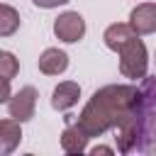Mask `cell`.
Segmentation results:
<instances>
[{"label":"cell","instance_id":"obj_10","mask_svg":"<svg viewBox=\"0 0 156 156\" xmlns=\"http://www.w3.org/2000/svg\"><path fill=\"white\" fill-rule=\"evenodd\" d=\"M22 141V129L17 119H0V154H12Z\"/></svg>","mask_w":156,"mask_h":156},{"label":"cell","instance_id":"obj_11","mask_svg":"<svg viewBox=\"0 0 156 156\" xmlns=\"http://www.w3.org/2000/svg\"><path fill=\"white\" fill-rule=\"evenodd\" d=\"M132 37H134V29H132L129 24H124V22L110 24V27L105 29V34H102L105 46H107V49H112V51H117V46H119V44H124V41H127V39H132Z\"/></svg>","mask_w":156,"mask_h":156},{"label":"cell","instance_id":"obj_12","mask_svg":"<svg viewBox=\"0 0 156 156\" xmlns=\"http://www.w3.org/2000/svg\"><path fill=\"white\" fill-rule=\"evenodd\" d=\"M20 29V12L12 5H0V37H12Z\"/></svg>","mask_w":156,"mask_h":156},{"label":"cell","instance_id":"obj_6","mask_svg":"<svg viewBox=\"0 0 156 156\" xmlns=\"http://www.w3.org/2000/svg\"><path fill=\"white\" fill-rule=\"evenodd\" d=\"M134 34L144 37V34H154L156 32V5L154 2H141L132 10L129 15V22H127Z\"/></svg>","mask_w":156,"mask_h":156},{"label":"cell","instance_id":"obj_9","mask_svg":"<svg viewBox=\"0 0 156 156\" xmlns=\"http://www.w3.org/2000/svg\"><path fill=\"white\" fill-rule=\"evenodd\" d=\"M68 68V54L61 49H46L39 56V71L44 76H58Z\"/></svg>","mask_w":156,"mask_h":156},{"label":"cell","instance_id":"obj_5","mask_svg":"<svg viewBox=\"0 0 156 156\" xmlns=\"http://www.w3.org/2000/svg\"><path fill=\"white\" fill-rule=\"evenodd\" d=\"M54 34H56V39H61L66 44L80 41L85 34V20L78 12H63L54 20Z\"/></svg>","mask_w":156,"mask_h":156},{"label":"cell","instance_id":"obj_15","mask_svg":"<svg viewBox=\"0 0 156 156\" xmlns=\"http://www.w3.org/2000/svg\"><path fill=\"white\" fill-rule=\"evenodd\" d=\"M37 7H44V10H49V7H58V5H66L68 0H32Z\"/></svg>","mask_w":156,"mask_h":156},{"label":"cell","instance_id":"obj_3","mask_svg":"<svg viewBox=\"0 0 156 156\" xmlns=\"http://www.w3.org/2000/svg\"><path fill=\"white\" fill-rule=\"evenodd\" d=\"M117 54H119V73L124 78H132V80H141L146 76V68H149V51L144 46V41L139 39V34H134L132 39H127L124 44L117 46Z\"/></svg>","mask_w":156,"mask_h":156},{"label":"cell","instance_id":"obj_4","mask_svg":"<svg viewBox=\"0 0 156 156\" xmlns=\"http://www.w3.org/2000/svg\"><path fill=\"white\" fill-rule=\"evenodd\" d=\"M37 98L39 95H37V90L32 85L20 88L15 95L7 98V112H10V117L17 119L20 124L27 122V119H32L34 117V110H37Z\"/></svg>","mask_w":156,"mask_h":156},{"label":"cell","instance_id":"obj_14","mask_svg":"<svg viewBox=\"0 0 156 156\" xmlns=\"http://www.w3.org/2000/svg\"><path fill=\"white\" fill-rule=\"evenodd\" d=\"M10 95H12V90H10V80H7V78H0V105L7 102Z\"/></svg>","mask_w":156,"mask_h":156},{"label":"cell","instance_id":"obj_16","mask_svg":"<svg viewBox=\"0 0 156 156\" xmlns=\"http://www.w3.org/2000/svg\"><path fill=\"white\" fill-rule=\"evenodd\" d=\"M90 154H93V156H98V154H107V156H110V154H115V151H112L110 146H95V149H90Z\"/></svg>","mask_w":156,"mask_h":156},{"label":"cell","instance_id":"obj_2","mask_svg":"<svg viewBox=\"0 0 156 156\" xmlns=\"http://www.w3.org/2000/svg\"><path fill=\"white\" fill-rule=\"evenodd\" d=\"M154 115H156V90L154 78L144 76L139 85V98L134 100L127 117L115 127L117 149L122 154H146L154 141Z\"/></svg>","mask_w":156,"mask_h":156},{"label":"cell","instance_id":"obj_7","mask_svg":"<svg viewBox=\"0 0 156 156\" xmlns=\"http://www.w3.org/2000/svg\"><path fill=\"white\" fill-rule=\"evenodd\" d=\"M88 146V136L85 132L73 122V115L66 117V129L61 132V149L66 154H83Z\"/></svg>","mask_w":156,"mask_h":156},{"label":"cell","instance_id":"obj_8","mask_svg":"<svg viewBox=\"0 0 156 156\" xmlns=\"http://www.w3.org/2000/svg\"><path fill=\"white\" fill-rule=\"evenodd\" d=\"M78 98H80V85L73 83V80H63V83H58V85L54 88V93H51V107L58 110V112L71 110V107L78 102Z\"/></svg>","mask_w":156,"mask_h":156},{"label":"cell","instance_id":"obj_1","mask_svg":"<svg viewBox=\"0 0 156 156\" xmlns=\"http://www.w3.org/2000/svg\"><path fill=\"white\" fill-rule=\"evenodd\" d=\"M136 98L139 85H105L93 93V98L73 122L85 132L88 139L100 136L102 132L115 129L127 117Z\"/></svg>","mask_w":156,"mask_h":156},{"label":"cell","instance_id":"obj_13","mask_svg":"<svg viewBox=\"0 0 156 156\" xmlns=\"http://www.w3.org/2000/svg\"><path fill=\"white\" fill-rule=\"evenodd\" d=\"M20 71V61L15 58V54L10 51H0V78H7L12 80Z\"/></svg>","mask_w":156,"mask_h":156}]
</instances>
